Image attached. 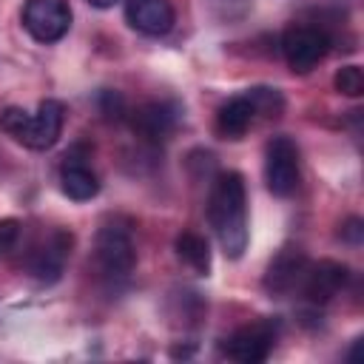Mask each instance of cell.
Returning a JSON list of instances; mask_svg holds the SVG:
<instances>
[{
    "mask_svg": "<svg viewBox=\"0 0 364 364\" xmlns=\"http://www.w3.org/2000/svg\"><path fill=\"white\" fill-rule=\"evenodd\" d=\"M176 125V108L171 102H145L134 111L131 128L145 142H162Z\"/></svg>",
    "mask_w": 364,
    "mask_h": 364,
    "instance_id": "cell-12",
    "label": "cell"
},
{
    "mask_svg": "<svg viewBox=\"0 0 364 364\" xmlns=\"http://www.w3.org/2000/svg\"><path fill=\"white\" fill-rule=\"evenodd\" d=\"M253 108H256V117H279L284 111V100L276 88H264V85H256L247 91Z\"/></svg>",
    "mask_w": 364,
    "mask_h": 364,
    "instance_id": "cell-16",
    "label": "cell"
},
{
    "mask_svg": "<svg viewBox=\"0 0 364 364\" xmlns=\"http://www.w3.org/2000/svg\"><path fill=\"white\" fill-rule=\"evenodd\" d=\"M350 279V270L347 264L336 262V259H321V262H310L307 264V273L301 279V293L310 304H327L330 299H336L344 284Z\"/></svg>",
    "mask_w": 364,
    "mask_h": 364,
    "instance_id": "cell-10",
    "label": "cell"
},
{
    "mask_svg": "<svg viewBox=\"0 0 364 364\" xmlns=\"http://www.w3.org/2000/svg\"><path fill=\"white\" fill-rule=\"evenodd\" d=\"M125 20L145 37H165L173 28L176 14L171 0H125Z\"/></svg>",
    "mask_w": 364,
    "mask_h": 364,
    "instance_id": "cell-11",
    "label": "cell"
},
{
    "mask_svg": "<svg viewBox=\"0 0 364 364\" xmlns=\"http://www.w3.org/2000/svg\"><path fill=\"white\" fill-rule=\"evenodd\" d=\"M333 85L344 97H361L364 94V71L358 65H341L333 77Z\"/></svg>",
    "mask_w": 364,
    "mask_h": 364,
    "instance_id": "cell-17",
    "label": "cell"
},
{
    "mask_svg": "<svg viewBox=\"0 0 364 364\" xmlns=\"http://www.w3.org/2000/svg\"><path fill=\"white\" fill-rule=\"evenodd\" d=\"M71 245H74V236L68 230H60V228L51 230L28 253V273L43 284H54L65 270V262L71 256Z\"/></svg>",
    "mask_w": 364,
    "mask_h": 364,
    "instance_id": "cell-8",
    "label": "cell"
},
{
    "mask_svg": "<svg viewBox=\"0 0 364 364\" xmlns=\"http://www.w3.org/2000/svg\"><path fill=\"white\" fill-rule=\"evenodd\" d=\"M256 122V108L250 102L247 94H239V97H230L219 111H216V131L219 136L225 139H242L250 125Z\"/></svg>",
    "mask_w": 364,
    "mask_h": 364,
    "instance_id": "cell-14",
    "label": "cell"
},
{
    "mask_svg": "<svg viewBox=\"0 0 364 364\" xmlns=\"http://www.w3.org/2000/svg\"><path fill=\"white\" fill-rule=\"evenodd\" d=\"M307 264L310 259L304 256V250L299 247H282L267 270H264V279H262V287L270 293V296H290L293 290L301 287V279L307 273Z\"/></svg>",
    "mask_w": 364,
    "mask_h": 364,
    "instance_id": "cell-9",
    "label": "cell"
},
{
    "mask_svg": "<svg viewBox=\"0 0 364 364\" xmlns=\"http://www.w3.org/2000/svg\"><path fill=\"white\" fill-rule=\"evenodd\" d=\"M94 262L100 267V276L108 279V282H125L134 273L136 250H134V239H131L128 225H119L114 219V222H105L97 230Z\"/></svg>",
    "mask_w": 364,
    "mask_h": 364,
    "instance_id": "cell-3",
    "label": "cell"
},
{
    "mask_svg": "<svg viewBox=\"0 0 364 364\" xmlns=\"http://www.w3.org/2000/svg\"><path fill=\"white\" fill-rule=\"evenodd\" d=\"M330 51V37L327 31H321L318 26H290L282 34V54L290 65V71L296 74H307L310 68H316Z\"/></svg>",
    "mask_w": 364,
    "mask_h": 364,
    "instance_id": "cell-4",
    "label": "cell"
},
{
    "mask_svg": "<svg viewBox=\"0 0 364 364\" xmlns=\"http://www.w3.org/2000/svg\"><path fill=\"white\" fill-rule=\"evenodd\" d=\"M23 28L37 43H57L71 28V6L68 0H26L23 6Z\"/></svg>",
    "mask_w": 364,
    "mask_h": 364,
    "instance_id": "cell-7",
    "label": "cell"
},
{
    "mask_svg": "<svg viewBox=\"0 0 364 364\" xmlns=\"http://www.w3.org/2000/svg\"><path fill=\"white\" fill-rule=\"evenodd\" d=\"M276 338H279V324L273 318H259L253 324L233 330L222 341V353L239 364H259L270 355Z\"/></svg>",
    "mask_w": 364,
    "mask_h": 364,
    "instance_id": "cell-5",
    "label": "cell"
},
{
    "mask_svg": "<svg viewBox=\"0 0 364 364\" xmlns=\"http://www.w3.org/2000/svg\"><path fill=\"white\" fill-rule=\"evenodd\" d=\"M208 222L228 259H239L247 250V188L239 171H222L213 176Z\"/></svg>",
    "mask_w": 364,
    "mask_h": 364,
    "instance_id": "cell-1",
    "label": "cell"
},
{
    "mask_svg": "<svg viewBox=\"0 0 364 364\" xmlns=\"http://www.w3.org/2000/svg\"><path fill=\"white\" fill-rule=\"evenodd\" d=\"M20 222L17 219H11V216H6V219H0V253H9V250H14L17 247V242H20Z\"/></svg>",
    "mask_w": 364,
    "mask_h": 364,
    "instance_id": "cell-18",
    "label": "cell"
},
{
    "mask_svg": "<svg viewBox=\"0 0 364 364\" xmlns=\"http://www.w3.org/2000/svg\"><path fill=\"white\" fill-rule=\"evenodd\" d=\"M341 236H344L347 242L358 245V242H361V219H350V222L341 228Z\"/></svg>",
    "mask_w": 364,
    "mask_h": 364,
    "instance_id": "cell-19",
    "label": "cell"
},
{
    "mask_svg": "<svg viewBox=\"0 0 364 364\" xmlns=\"http://www.w3.org/2000/svg\"><path fill=\"white\" fill-rule=\"evenodd\" d=\"M63 122H65V105L60 100H43L34 114L14 105L0 114V128L31 151L54 148L63 134Z\"/></svg>",
    "mask_w": 364,
    "mask_h": 364,
    "instance_id": "cell-2",
    "label": "cell"
},
{
    "mask_svg": "<svg viewBox=\"0 0 364 364\" xmlns=\"http://www.w3.org/2000/svg\"><path fill=\"white\" fill-rule=\"evenodd\" d=\"M88 3H91L94 9H111V6L117 3V0H88Z\"/></svg>",
    "mask_w": 364,
    "mask_h": 364,
    "instance_id": "cell-20",
    "label": "cell"
},
{
    "mask_svg": "<svg viewBox=\"0 0 364 364\" xmlns=\"http://www.w3.org/2000/svg\"><path fill=\"white\" fill-rule=\"evenodd\" d=\"M176 256L196 273V276H208L210 273V245L205 236L193 233V230H182L176 236Z\"/></svg>",
    "mask_w": 364,
    "mask_h": 364,
    "instance_id": "cell-15",
    "label": "cell"
},
{
    "mask_svg": "<svg viewBox=\"0 0 364 364\" xmlns=\"http://www.w3.org/2000/svg\"><path fill=\"white\" fill-rule=\"evenodd\" d=\"M299 148L290 136H273L264 148V182L273 196H290L299 188Z\"/></svg>",
    "mask_w": 364,
    "mask_h": 364,
    "instance_id": "cell-6",
    "label": "cell"
},
{
    "mask_svg": "<svg viewBox=\"0 0 364 364\" xmlns=\"http://www.w3.org/2000/svg\"><path fill=\"white\" fill-rule=\"evenodd\" d=\"M60 188L68 199L74 202H88L100 193V179L91 171V165L74 154H65L63 165H60Z\"/></svg>",
    "mask_w": 364,
    "mask_h": 364,
    "instance_id": "cell-13",
    "label": "cell"
}]
</instances>
